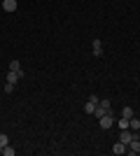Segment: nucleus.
I'll use <instances>...</instances> for the list:
<instances>
[{"label":"nucleus","mask_w":140,"mask_h":156,"mask_svg":"<svg viewBox=\"0 0 140 156\" xmlns=\"http://www.w3.org/2000/svg\"><path fill=\"white\" fill-rule=\"evenodd\" d=\"M9 70H12V72H21V63L16 58H12V61H9Z\"/></svg>","instance_id":"obj_10"},{"label":"nucleus","mask_w":140,"mask_h":156,"mask_svg":"<svg viewBox=\"0 0 140 156\" xmlns=\"http://www.w3.org/2000/svg\"><path fill=\"white\" fill-rule=\"evenodd\" d=\"M98 126H100L103 130H110V128L114 126V117H112V114H105V117H100V119H98Z\"/></svg>","instance_id":"obj_1"},{"label":"nucleus","mask_w":140,"mask_h":156,"mask_svg":"<svg viewBox=\"0 0 140 156\" xmlns=\"http://www.w3.org/2000/svg\"><path fill=\"white\" fill-rule=\"evenodd\" d=\"M128 128L133 130V133H138V130H140V119L138 117H131V119H128Z\"/></svg>","instance_id":"obj_7"},{"label":"nucleus","mask_w":140,"mask_h":156,"mask_svg":"<svg viewBox=\"0 0 140 156\" xmlns=\"http://www.w3.org/2000/svg\"><path fill=\"white\" fill-rule=\"evenodd\" d=\"M5 93H14V84H9V82H5Z\"/></svg>","instance_id":"obj_16"},{"label":"nucleus","mask_w":140,"mask_h":156,"mask_svg":"<svg viewBox=\"0 0 140 156\" xmlns=\"http://www.w3.org/2000/svg\"><path fill=\"white\" fill-rule=\"evenodd\" d=\"M121 117L131 119V117H135V114H133V110H131V107H124V110H121Z\"/></svg>","instance_id":"obj_14"},{"label":"nucleus","mask_w":140,"mask_h":156,"mask_svg":"<svg viewBox=\"0 0 140 156\" xmlns=\"http://www.w3.org/2000/svg\"><path fill=\"white\" fill-rule=\"evenodd\" d=\"M103 51H105V47H103V40L96 37V40L91 42V54H93V56H103Z\"/></svg>","instance_id":"obj_2"},{"label":"nucleus","mask_w":140,"mask_h":156,"mask_svg":"<svg viewBox=\"0 0 140 156\" xmlns=\"http://www.w3.org/2000/svg\"><path fill=\"white\" fill-rule=\"evenodd\" d=\"M135 137V133L131 128H124V130H119V142H124V144H128L131 140Z\"/></svg>","instance_id":"obj_3"},{"label":"nucleus","mask_w":140,"mask_h":156,"mask_svg":"<svg viewBox=\"0 0 140 156\" xmlns=\"http://www.w3.org/2000/svg\"><path fill=\"white\" fill-rule=\"evenodd\" d=\"M93 110H96V103H93V100H87V105H84V112H87V114H93Z\"/></svg>","instance_id":"obj_11"},{"label":"nucleus","mask_w":140,"mask_h":156,"mask_svg":"<svg viewBox=\"0 0 140 156\" xmlns=\"http://www.w3.org/2000/svg\"><path fill=\"white\" fill-rule=\"evenodd\" d=\"M114 124L119 126V130H124V128H128V119H126V117H119L117 121H114Z\"/></svg>","instance_id":"obj_9"},{"label":"nucleus","mask_w":140,"mask_h":156,"mask_svg":"<svg viewBox=\"0 0 140 156\" xmlns=\"http://www.w3.org/2000/svg\"><path fill=\"white\" fill-rule=\"evenodd\" d=\"M16 7H19V2H16V0H2V9H5V12H16Z\"/></svg>","instance_id":"obj_5"},{"label":"nucleus","mask_w":140,"mask_h":156,"mask_svg":"<svg viewBox=\"0 0 140 156\" xmlns=\"http://www.w3.org/2000/svg\"><path fill=\"white\" fill-rule=\"evenodd\" d=\"M135 137H138V140H140V130H138V133H135Z\"/></svg>","instance_id":"obj_17"},{"label":"nucleus","mask_w":140,"mask_h":156,"mask_svg":"<svg viewBox=\"0 0 140 156\" xmlns=\"http://www.w3.org/2000/svg\"><path fill=\"white\" fill-rule=\"evenodd\" d=\"M105 114H110V110H105V107L96 105V110H93V117H96V119H100V117H105Z\"/></svg>","instance_id":"obj_8"},{"label":"nucleus","mask_w":140,"mask_h":156,"mask_svg":"<svg viewBox=\"0 0 140 156\" xmlns=\"http://www.w3.org/2000/svg\"><path fill=\"white\" fill-rule=\"evenodd\" d=\"M126 151H128V154H133V156L140 154V140H138V137H133V140L126 144Z\"/></svg>","instance_id":"obj_4"},{"label":"nucleus","mask_w":140,"mask_h":156,"mask_svg":"<svg viewBox=\"0 0 140 156\" xmlns=\"http://www.w3.org/2000/svg\"><path fill=\"white\" fill-rule=\"evenodd\" d=\"M9 144V137H7V133H0V149L2 147H7Z\"/></svg>","instance_id":"obj_13"},{"label":"nucleus","mask_w":140,"mask_h":156,"mask_svg":"<svg viewBox=\"0 0 140 156\" xmlns=\"http://www.w3.org/2000/svg\"><path fill=\"white\" fill-rule=\"evenodd\" d=\"M0 151H2L5 156H14V154H16V149H14V147H9V144H7V147H2Z\"/></svg>","instance_id":"obj_12"},{"label":"nucleus","mask_w":140,"mask_h":156,"mask_svg":"<svg viewBox=\"0 0 140 156\" xmlns=\"http://www.w3.org/2000/svg\"><path fill=\"white\" fill-rule=\"evenodd\" d=\"M112 151L117 156H121V154H126V144L124 142H119V140H117V142H114V147H112Z\"/></svg>","instance_id":"obj_6"},{"label":"nucleus","mask_w":140,"mask_h":156,"mask_svg":"<svg viewBox=\"0 0 140 156\" xmlns=\"http://www.w3.org/2000/svg\"><path fill=\"white\" fill-rule=\"evenodd\" d=\"M98 105H100V107H105V110H110V107H112V103H110L107 98H103V100H98Z\"/></svg>","instance_id":"obj_15"}]
</instances>
